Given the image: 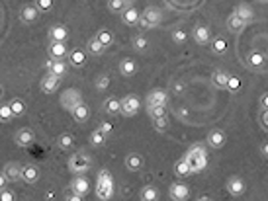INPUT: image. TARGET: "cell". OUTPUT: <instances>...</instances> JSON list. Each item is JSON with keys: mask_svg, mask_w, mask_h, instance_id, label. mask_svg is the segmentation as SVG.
Returning a JSON list of instances; mask_svg holds the SVG:
<instances>
[{"mask_svg": "<svg viewBox=\"0 0 268 201\" xmlns=\"http://www.w3.org/2000/svg\"><path fill=\"white\" fill-rule=\"evenodd\" d=\"M118 70H120V74H122V76H128V78H130V76H135V74H137L139 67H137V63H135L134 59L126 57V59H122V61H120Z\"/></svg>", "mask_w": 268, "mask_h": 201, "instance_id": "obj_23", "label": "cell"}, {"mask_svg": "<svg viewBox=\"0 0 268 201\" xmlns=\"http://www.w3.org/2000/svg\"><path fill=\"white\" fill-rule=\"evenodd\" d=\"M147 113L151 119H156V117L168 115V110H166V106H153V108H147Z\"/></svg>", "mask_w": 268, "mask_h": 201, "instance_id": "obj_45", "label": "cell"}, {"mask_svg": "<svg viewBox=\"0 0 268 201\" xmlns=\"http://www.w3.org/2000/svg\"><path fill=\"white\" fill-rule=\"evenodd\" d=\"M258 2H268V0H258Z\"/></svg>", "mask_w": 268, "mask_h": 201, "instance_id": "obj_58", "label": "cell"}, {"mask_svg": "<svg viewBox=\"0 0 268 201\" xmlns=\"http://www.w3.org/2000/svg\"><path fill=\"white\" fill-rule=\"evenodd\" d=\"M4 188H8V180L4 176V172H0V190H4Z\"/></svg>", "mask_w": 268, "mask_h": 201, "instance_id": "obj_53", "label": "cell"}, {"mask_svg": "<svg viewBox=\"0 0 268 201\" xmlns=\"http://www.w3.org/2000/svg\"><path fill=\"white\" fill-rule=\"evenodd\" d=\"M162 22V12L155 8V6H151V8H145L143 12H141V18H139V27L141 29H155L158 27Z\"/></svg>", "mask_w": 268, "mask_h": 201, "instance_id": "obj_4", "label": "cell"}, {"mask_svg": "<svg viewBox=\"0 0 268 201\" xmlns=\"http://www.w3.org/2000/svg\"><path fill=\"white\" fill-rule=\"evenodd\" d=\"M132 47H134L135 51H145L147 47H149V39L145 37V35H135L134 37V41H132Z\"/></svg>", "mask_w": 268, "mask_h": 201, "instance_id": "obj_42", "label": "cell"}, {"mask_svg": "<svg viewBox=\"0 0 268 201\" xmlns=\"http://www.w3.org/2000/svg\"><path fill=\"white\" fill-rule=\"evenodd\" d=\"M20 182L28 184V186H34L40 182V168L36 164H22V176Z\"/></svg>", "mask_w": 268, "mask_h": 201, "instance_id": "obj_11", "label": "cell"}, {"mask_svg": "<svg viewBox=\"0 0 268 201\" xmlns=\"http://www.w3.org/2000/svg\"><path fill=\"white\" fill-rule=\"evenodd\" d=\"M34 141H36V131H34L32 127H20V129L14 133V143H16L18 147H22V149L30 147Z\"/></svg>", "mask_w": 268, "mask_h": 201, "instance_id": "obj_9", "label": "cell"}, {"mask_svg": "<svg viewBox=\"0 0 268 201\" xmlns=\"http://www.w3.org/2000/svg\"><path fill=\"white\" fill-rule=\"evenodd\" d=\"M170 39H172L176 45H184L186 43V39H188V33H186L184 29L176 27V29H172V31H170Z\"/></svg>", "mask_w": 268, "mask_h": 201, "instance_id": "obj_41", "label": "cell"}, {"mask_svg": "<svg viewBox=\"0 0 268 201\" xmlns=\"http://www.w3.org/2000/svg\"><path fill=\"white\" fill-rule=\"evenodd\" d=\"M59 104H61V108L63 110H67L68 113L72 112L76 106H80L82 104V92L78 88H67L61 92V96H59Z\"/></svg>", "mask_w": 268, "mask_h": 201, "instance_id": "obj_5", "label": "cell"}, {"mask_svg": "<svg viewBox=\"0 0 268 201\" xmlns=\"http://www.w3.org/2000/svg\"><path fill=\"white\" fill-rule=\"evenodd\" d=\"M116 194V184L110 170L102 168L98 170V178H96V198L100 201H110Z\"/></svg>", "mask_w": 268, "mask_h": 201, "instance_id": "obj_2", "label": "cell"}, {"mask_svg": "<svg viewBox=\"0 0 268 201\" xmlns=\"http://www.w3.org/2000/svg\"><path fill=\"white\" fill-rule=\"evenodd\" d=\"M86 55H88V53H86L84 49H72L67 57L68 65H70V67H74V68L84 67V63H86Z\"/></svg>", "mask_w": 268, "mask_h": 201, "instance_id": "obj_22", "label": "cell"}, {"mask_svg": "<svg viewBox=\"0 0 268 201\" xmlns=\"http://www.w3.org/2000/svg\"><path fill=\"white\" fill-rule=\"evenodd\" d=\"M151 123H153V127H155L156 131H166V129L170 127V119H168V115H162V117L151 119Z\"/></svg>", "mask_w": 268, "mask_h": 201, "instance_id": "obj_39", "label": "cell"}, {"mask_svg": "<svg viewBox=\"0 0 268 201\" xmlns=\"http://www.w3.org/2000/svg\"><path fill=\"white\" fill-rule=\"evenodd\" d=\"M49 43H67V39L70 37V31L65 23H55L49 27Z\"/></svg>", "mask_w": 268, "mask_h": 201, "instance_id": "obj_6", "label": "cell"}, {"mask_svg": "<svg viewBox=\"0 0 268 201\" xmlns=\"http://www.w3.org/2000/svg\"><path fill=\"white\" fill-rule=\"evenodd\" d=\"M2 98H4V86L0 84V100H2Z\"/></svg>", "mask_w": 268, "mask_h": 201, "instance_id": "obj_57", "label": "cell"}, {"mask_svg": "<svg viewBox=\"0 0 268 201\" xmlns=\"http://www.w3.org/2000/svg\"><path fill=\"white\" fill-rule=\"evenodd\" d=\"M260 123L264 129H268V110H262V113H260Z\"/></svg>", "mask_w": 268, "mask_h": 201, "instance_id": "obj_51", "label": "cell"}, {"mask_svg": "<svg viewBox=\"0 0 268 201\" xmlns=\"http://www.w3.org/2000/svg\"><path fill=\"white\" fill-rule=\"evenodd\" d=\"M106 141H108V137L102 133L98 127H96V129H94V131L88 135L90 147H94V149H100V147H104V145H106Z\"/></svg>", "mask_w": 268, "mask_h": 201, "instance_id": "obj_29", "label": "cell"}, {"mask_svg": "<svg viewBox=\"0 0 268 201\" xmlns=\"http://www.w3.org/2000/svg\"><path fill=\"white\" fill-rule=\"evenodd\" d=\"M104 45L98 41V37L94 35V37H90L88 43H86V53L88 55H94V57H100V55H104Z\"/></svg>", "mask_w": 268, "mask_h": 201, "instance_id": "obj_31", "label": "cell"}, {"mask_svg": "<svg viewBox=\"0 0 268 201\" xmlns=\"http://www.w3.org/2000/svg\"><path fill=\"white\" fill-rule=\"evenodd\" d=\"M47 53H49V59L53 61H63L68 57V47L67 43H49L47 45Z\"/></svg>", "mask_w": 268, "mask_h": 201, "instance_id": "obj_14", "label": "cell"}, {"mask_svg": "<svg viewBox=\"0 0 268 201\" xmlns=\"http://www.w3.org/2000/svg\"><path fill=\"white\" fill-rule=\"evenodd\" d=\"M174 174L178 176V178H186V176H190L192 174V170H190V164L184 160V157L176 160V164H174Z\"/></svg>", "mask_w": 268, "mask_h": 201, "instance_id": "obj_35", "label": "cell"}, {"mask_svg": "<svg viewBox=\"0 0 268 201\" xmlns=\"http://www.w3.org/2000/svg\"><path fill=\"white\" fill-rule=\"evenodd\" d=\"M166 100H168L166 92H164V90H160V88L151 90V92L147 94V98H145L147 108H153V106H166Z\"/></svg>", "mask_w": 268, "mask_h": 201, "instance_id": "obj_16", "label": "cell"}, {"mask_svg": "<svg viewBox=\"0 0 268 201\" xmlns=\"http://www.w3.org/2000/svg\"><path fill=\"white\" fill-rule=\"evenodd\" d=\"M168 196L172 201H188L190 200V188L184 182H174L168 188Z\"/></svg>", "mask_w": 268, "mask_h": 201, "instance_id": "obj_8", "label": "cell"}, {"mask_svg": "<svg viewBox=\"0 0 268 201\" xmlns=\"http://www.w3.org/2000/svg\"><path fill=\"white\" fill-rule=\"evenodd\" d=\"M92 166V158L84 153H72V157L68 158V172L74 174V176H80V174H86Z\"/></svg>", "mask_w": 268, "mask_h": 201, "instance_id": "obj_3", "label": "cell"}, {"mask_svg": "<svg viewBox=\"0 0 268 201\" xmlns=\"http://www.w3.org/2000/svg\"><path fill=\"white\" fill-rule=\"evenodd\" d=\"M70 115H72V119H74L76 123H80V125H82V123H86V121L90 119V108L84 104V102H82L80 106H76V108L70 112Z\"/></svg>", "mask_w": 268, "mask_h": 201, "instance_id": "obj_25", "label": "cell"}, {"mask_svg": "<svg viewBox=\"0 0 268 201\" xmlns=\"http://www.w3.org/2000/svg\"><path fill=\"white\" fill-rule=\"evenodd\" d=\"M225 141H227V137L222 129H212L210 133H208V139H206V145L210 147V149H214V151H218V149H222L225 145Z\"/></svg>", "mask_w": 268, "mask_h": 201, "instance_id": "obj_15", "label": "cell"}, {"mask_svg": "<svg viewBox=\"0 0 268 201\" xmlns=\"http://www.w3.org/2000/svg\"><path fill=\"white\" fill-rule=\"evenodd\" d=\"M212 51L218 53V55L225 53V51H227V41H225L224 37H216V39H212Z\"/></svg>", "mask_w": 268, "mask_h": 201, "instance_id": "obj_44", "label": "cell"}, {"mask_svg": "<svg viewBox=\"0 0 268 201\" xmlns=\"http://www.w3.org/2000/svg\"><path fill=\"white\" fill-rule=\"evenodd\" d=\"M10 110L14 113V117H20V115L26 113L28 106H26V102H24L22 98H12V100H10Z\"/></svg>", "mask_w": 268, "mask_h": 201, "instance_id": "obj_36", "label": "cell"}, {"mask_svg": "<svg viewBox=\"0 0 268 201\" xmlns=\"http://www.w3.org/2000/svg\"><path fill=\"white\" fill-rule=\"evenodd\" d=\"M225 188H227L229 196H233V198H241V196L246 192V184L241 176H231V178L227 180Z\"/></svg>", "mask_w": 268, "mask_h": 201, "instance_id": "obj_10", "label": "cell"}, {"mask_svg": "<svg viewBox=\"0 0 268 201\" xmlns=\"http://www.w3.org/2000/svg\"><path fill=\"white\" fill-rule=\"evenodd\" d=\"M104 113L108 115H120L122 113V100L116 98V96H110L104 100Z\"/></svg>", "mask_w": 268, "mask_h": 201, "instance_id": "obj_24", "label": "cell"}, {"mask_svg": "<svg viewBox=\"0 0 268 201\" xmlns=\"http://www.w3.org/2000/svg\"><path fill=\"white\" fill-rule=\"evenodd\" d=\"M227 80H229V74L222 70V68H218V70H214V74H212V82H214V86L220 90H225L227 88Z\"/></svg>", "mask_w": 268, "mask_h": 201, "instance_id": "obj_28", "label": "cell"}, {"mask_svg": "<svg viewBox=\"0 0 268 201\" xmlns=\"http://www.w3.org/2000/svg\"><path fill=\"white\" fill-rule=\"evenodd\" d=\"M246 65L250 68H262L264 65V55H260L258 51H250L246 57Z\"/></svg>", "mask_w": 268, "mask_h": 201, "instance_id": "obj_34", "label": "cell"}, {"mask_svg": "<svg viewBox=\"0 0 268 201\" xmlns=\"http://www.w3.org/2000/svg\"><path fill=\"white\" fill-rule=\"evenodd\" d=\"M0 201H16V192L10 188L0 190Z\"/></svg>", "mask_w": 268, "mask_h": 201, "instance_id": "obj_48", "label": "cell"}, {"mask_svg": "<svg viewBox=\"0 0 268 201\" xmlns=\"http://www.w3.org/2000/svg\"><path fill=\"white\" fill-rule=\"evenodd\" d=\"M70 192H74V194H78V196H86L90 192L88 178H86L84 174L74 176V178L70 180Z\"/></svg>", "mask_w": 268, "mask_h": 201, "instance_id": "obj_18", "label": "cell"}, {"mask_svg": "<svg viewBox=\"0 0 268 201\" xmlns=\"http://www.w3.org/2000/svg\"><path fill=\"white\" fill-rule=\"evenodd\" d=\"M120 16H122V22L126 23V25H137L139 18H141V14L137 12V8H134V6H128Z\"/></svg>", "mask_w": 268, "mask_h": 201, "instance_id": "obj_26", "label": "cell"}, {"mask_svg": "<svg viewBox=\"0 0 268 201\" xmlns=\"http://www.w3.org/2000/svg\"><path fill=\"white\" fill-rule=\"evenodd\" d=\"M139 110H141V100L135 94H128L126 98H122V115L134 117Z\"/></svg>", "mask_w": 268, "mask_h": 201, "instance_id": "obj_7", "label": "cell"}, {"mask_svg": "<svg viewBox=\"0 0 268 201\" xmlns=\"http://www.w3.org/2000/svg\"><path fill=\"white\" fill-rule=\"evenodd\" d=\"M245 25H246V23L243 22V20H241V18H239L235 12H233V14L227 18V27H229L233 33H241V31L245 29Z\"/></svg>", "mask_w": 268, "mask_h": 201, "instance_id": "obj_32", "label": "cell"}, {"mask_svg": "<svg viewBox=\"0 0 268 201\" xmlns=\"http://www.w3.org/2000/svg\"><path fill=\"white\" fill-rule=\"evenodd\" d=\"M126 168L130 170V172H141L143 170V166H145V160L143 157L139 155V153H130L128 157H126Z\"/></svg>", "mask_w": 268, "mask_h": 201, "instance_id": "obj_21", "label": "cell"}, {"mask_svg": "<svg viewBox=\"0 0 268 201\" xmlns=\"http://www.w3.org/2000/svg\"><path fill=\"white\" fill-rule=\"evenodd\" d=\"M229 92H233V94H237L239 90H241V78L237 76V74H229V80H227V88Z\"/></svg>", "mask_w": 268, "mask_h": 201, "instance_id": "obj_43", "label": "cell"}, {"mask_svg": "<svg viewBox=\"0 0 268 201\" xmlns=\"http://www.w3.org/2000/svg\"><path fill=\"white\" fill-rule=\"evenodd\" d=\"M12 119H14V113L10 110V104L0 102V123H10Z\"/></svg>", "mask_w": 268, "mask_h": 201, "instance_id": "obj_38", "label": "cell"}, {"mask_svg": "<svg viewBox=\"0 0 268 201\" xmlns=\"http://www.w3.org/2000/svg\"><path fill=\"white\" fill-rule=\"evenodd\" d=\"M135 2H137V0H124V4H126V6H134Z\"/></svg>", "mask_w": 268, "mask_h": 201, "instance_id": "obj_55", "label": "cell"}, {"mask_svg": "<svg viewBox=\"0 0 268 201\" xmlns=\"http://www.w3.org/2000/svg\"><path fill=\"white\" fill-rule=\"evenodd\" d=\"M57 147H59L61 151H70V149L74 147V137L70 133H61L57 137Z\"/></svg>", "mask_w": 268, "mask_h": 201, "instance_id": "obj_33", "label": "cell"}, {"mask_svg": "<svg viewBox=\"0 0 268 201\" xmlns=\"http://www.w3.org/2000/svg\"><path fill=\"white\" fill-rule=\"evenodd\" d=\"M94 86L98 92H102V90H108L110 88V76L108 74H100L96 80H94Z\"/></svg>", "mask_w": 268, "mask_h": 201, "instance_id": "obj_46", "label": "cell"}, {"mask_svg": "<svg viewBox=\"0 0 268 201\" xmlns=\"http://www.w3.org/2000/svg\"><path fill=\"white\" fill-rule=\"evenodd\" d=\"M68 61L67 59H63V61H53V59H49L47 61V68H49V72L51 74H55L57 78H63L65 74L68 72Z\"/></svg>", "mask_w": 268, "mask_h": 201, "instance_id": "obj_20", "label": "cell"}, {"mask_svg": "<svg viewBox=\"0 0 268 201\" xmlns=\"http://www.w3.org/2000/svg\"><path fill=\"white\" fill-rule=\"evenodd\" d=\"M198 201H212V198H208V196H200Z\"/></svg>", "mask_w": 268, "mask_h": 201, "instance_id": "obj_56", "label": "cell"}, {"mask_svg": "<svg viewBox=\"0 0 268 201\" xmlns=\"http://www.w3.org/2000/svg\"><path fill=\"white\" fill-rule=\"evenodd\" d=\"M34 6L40 10V14H47V12H51V10H53L55 0H36V2H34Z\"/></svg>", "mask_w": 268, "mask_h": 201, "instance_id": "obj_40", "label": "cell"}, {"mask_svg": "<svg viewBox=\"0 0 268 201\" xmlns=\"http://www.w3.org/2000/svg\"><path fill=\"white\" fill-rule=\"evenodd\" d=\"M139 200L141 201H158L160 200V192L156 190L155 186H145L139 192Z\"/></svg>", "mask_w": 268, "mask_h": 201, "instance_id": "obj_27", "label": "cell"}, {"mask_svg": "<svg viewBox=\"0 0 268 201\" xmlns=\"http://www.w3.org/2000/svg\"><path fill=\"white\" fill-rule=\"evenodd\" d=\"M235 14H237V16H239V18H241L245 23L254 20V10H252L248 4H239V6L235 8Z\"/></svg>", "mask_w": 268, "mask_h": 201, "instance_id": "obj_30", "label": "cell"}, {"mask_svg": "<svg viewBox=\"0 0 268 201\" xmlns=\"http://www.w3.org/2000/svg\"><path fill=\"white\" fill-rule=\"evenodd\" d=\"M18 18H20V22L22 23H34L38 22V18H40V10L34 6V4H26L20 8V12H18Z\"/></svg>", "mask_w": 268, "mask_h": 201, "instance_id": "obj_13", "label": "cell"}, {"mask_svg": "<svg viewBox=\"0 0 268 201\" xmlns=\"http://www.w3.org/2000/svg\"><path fill=\"white\" fill-rule=\"evenodd\" d=\"M126 8H128V6L124 4V0H108V10H110L112 14H122Z\"/></svg>", "mask_w": 268, "mask_h": 201, "instance_id": "obj_47", "label": "cell"}, {"mask_svg": "<svg viewBox=\"0 0 268 201\" xmlns=\"http://www.w3.org/2000/svg\"><path fill=\"white\" fill-rule=\"evenodd\" d=\"M192 37H194V41L198 45H208L212 43V31H210V27L208 25H196L194 29H192Z\"/></svg>", "mask_w": 268, "mask_h": 201, "instance_id": "obj_19", "label": "cell"}, {"mask_svg": "<svg viewBox=\"0 0 268 201\" xmlns=\"http://www.w3.org/2000/svg\"><path fill=\"white\" fill-rule=\"evenodd\" d=\"M96 37H98V41L104 45V47H110V45L114 43V33L110 31V29H100L98 33H96Z\"/></svg>", "mask_w": 268, "mask_h": 201, "instance_id": "obj_37", "label": "cell"}, {"mask_svg": "<svg viewBox=\"0 0 268 201\" xmlns=\"http://www.w3.org/2000/svg\"><path fill=\"white\" fill-rule=\"evenodd\" d=\"M65 201H84V196H78L74 192H68L67 196H65Z\"/></svg>", "mask_w": 268, "mask_h": 201, "instance_id": "obj_50", "label": "cell"}, {"mask_svg": "<svg viewBox=\"0 0 268 201\" xmlns=\"http://www.w3.org/2000/svg\"><path fill=\"white\" fill-rule=\"evenodd\" d=\"M2 172H4V176L8 182H20V176H22V164L20 162H6L4 164V168H2Z\"/></svg>", "mask_w": 268, "mask_h": 201, "instance_id": "obj_17", "label": "cell"}, {"mask_svg": "<svg viewBox=\"0 0 268 201\" xmlns=\"http://www.w3.org/2000/svg\"><path fill=\"white\" fill-rule=\"evenodd\" d=\"M260 110H268V92L260 96Z\"/></svg>", "mask_w": 268, "mask_h": 201, "instance_id": "obj_52", "label": "cell"}, {"mask_svg": "<svg viewBox=\"0 0 268 201\" xmlns=\"http://www.w3.org/2000/svg\"><path fill=\"white\" fill-rule=\"evenodd\" d=\"M184 160L190 164L192 174H200V172H204V170L208 168V149H206V145H204V143L192 145V147L186 151Z\"/></svg>", "mask_w": 268, "mask_h": 201, "instance_id": "obj_1", "label": "cell"}, {"mask_svg": "<svg viewBox=\"0 0 268 201\" xmlns=\"http://www.w3.org/2000/svg\"><path fill=\"white\" fill-rule=\"evenodd\" d=\"M59 86H61V78H57L51 72H47L44 78H42V82H40V88H42L44 94H55L59 90Z\"/></svg>", "mask_w": 268, "mask_h": 201, "instance_id": "obj_12", "label": "cell"}, {"mask_svg": "<svg viewBox=\"0 0 268 201\" xmlns=\"http://www.w3.org/2000/svg\"><path fill=\"white\" fill-rule=\"evenodd\" d=\"M260 153H262L264 157H268V141H264V143L260 145Z\"/></svg>", "mask_w": 268, "mask_h": 201, "instance_id": "obj_54", "label": "cell"}, {"mask_svg": "<svg viewBox=\"0 0 268 201\" xmlns=\"http://www.w3.org/2000/svg\"><path fill=\"white\" fill-rule=\"evenodd\" d=\"M98 129L106 135V137H110V135L114 133V123H112V121H108V119H104V121H100Z\"/></svg>", "mask_w": 268, "mask_h": 201, "instance_id": "obj_49", "label": "cell"}]
</instances>
